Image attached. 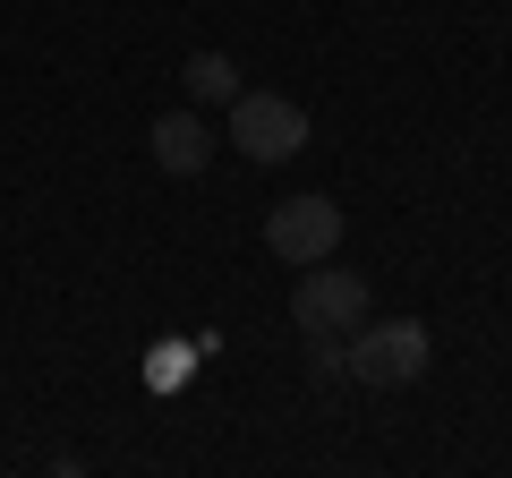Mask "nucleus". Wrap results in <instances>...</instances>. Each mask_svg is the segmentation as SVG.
Instances as JSON below:
<instances>
[{
    "label": "nucleus",
    "instance_id": "nucleus-1",
    "mask_svg": "<svg viewBox=\"0 0 512 478\" xmlns=\"http://www.w3.org/2000/svg\"><path fill=\"white\" fill-rule=\"evenodd\" d=\"M350 342H359V350H350V376H359V385H376V393L419 385L427 359H436V342H427L419 316H384V325H359Z\"/></svg>",
    "mask_w": 512,
    "mask_h": 478
},
{
    "label": "nucleus",
    "instance_id": "nucleus-7",
    "mask_svg": "<svg viewBox=\"0 0 512 478\" xmlns=\"http://www.w3.org/2000/svg\"><path fill=\"white\" fill-rule=\"evenodd\" d=\"M146 376H154V385H180V376H188V350H180V342H171V359H154V368H146Z\"/></svg>",
    "mask_w": 512,
    "mask_h": 478
},
{
    "label": "nucleus",
    "instance_id": "nucleus-5",
    "mask_svg": "<svg viewBox=\"0 0 512 478\" xmlns=\"http://www.w3.org/2000/svg\"><path fill=\"white\" fill-rule=\"evenodd\" d=\"M146 146H154V171H171V180H197L214 163V129H205L197 111H163Z\"/></svg>",
    "mask_w": 512,
    "mask_h": 478
},
{
    "label": "nucleus",
    "instance_id": "nucleus-4",
    "mask_svg": "<svg viewBox=\"0 0 512 478\" xmlns=\"http://www.w3.org/2000/svg\"><path fill=\"white\" fill-rule=\"evenodd\" d=\"M265 248H274L282 265H325L333 248H342V205L333 197H282L274 214H265Z\"/></svg>",
    "mask_w": 512,
    "mask_h": 478
},
{
    "label": "nucleus",
    "instance_id": "nucleus-6",
    "mask_svg": "<svg viewBox=\"0 0 512 478\" xmlns=\"http://www.w3.org/2000/svg\"><path fill=\"white\" fill-rule=\"evenodd\" d=\"M180 86H188V103H231L239 94V69H231V52H197L180 69Z\"/></svg>",
    "mask_w": 512,
    "mask_h": 478
},
{
    "label": "nucleus",
    "instance_id": "nucleus-2",
    "mask_svg": "<svg viewBox=\"0 0 512 478\" xmlns=\"http://www.w3.org/2000/svg\"><path fill=\"white\" fill-rule=\"evenodd\" d=\"M231 146L248 154V163H291L299 146H308V111L291 103V94H231Z\"/></svg>",
    "mask_w": 512,
    "mask_h": 478
},
{
    "label": "nucleus",
    "instance_id": "nucleus-3",
    "mask_svg": "<svg viewBox=\"0 0 512 478\" xmlns=\"http://www.w3.org/2000/svg\"><path fill=\"white\" fill-rule=\"evenodd\" d=\"M291 325L308 342H342V333L367 325V282L342 274V265H308V282L291 291Z\"/></svg>",
    "mask_w": 512,
    "mask_h": 478
}]
</instances>
